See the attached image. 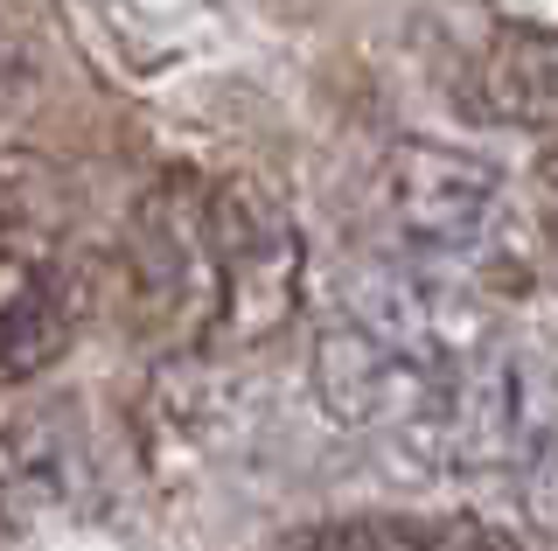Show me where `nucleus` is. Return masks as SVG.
<instances>
[{"label":"nucleus","instance_id":"9b49d317","mask_svg":"<svg viewBox=\"0 0 558 551\" xmlns=\"http://www.w3.org/2000/svg\"><path fill=\"white\" fill-rule=\"evenodd\" d=\"M523 510H531L537 524H558V426L545 433V446L523 461Z\"/></svg>","mask_w":558,"mask_h":551},{"label":"nucleus","instance_id":"20e7f679","mask_svg":"<svg viewBox=\"0 0 558 551\" xmlns=\"http://www.w3.org/2000/svg\"><path fill=\"white\" fill-rule=\"evenodd\" d=\"M209 237H217V272H223L217 342L252 350V342L287 335L307 301V245L279 188L258 175L209 182Z\"/></svg>","mask_w":558,"mask_h":551},{"label":"nucleus","instance_id":"6e6552de","mask_svg":"<svg viewBox=\"0 0 558 551\" xmlns=\"http://www.w3.org/2000/svg\"><path fill=\"white\" fill-rule=\"evenodd\" d=\"M92 503V446L63 405L0 419V530H49Z\"/></svg>","mask_w":558,"mask_h":551},{"label":"nucleus","instance_id":"7ed1b4c3","mask_svg":"<svg viewBox=\"0 0 558 551\" xmlns=\"http://www.w3.org/2000/svg\"><path fill=\"white\" fill-rule=\"evenodd\" d=\"M558 426V377L545 364H531L523 350L482 342L440 377L433 412L405 433V446L433 468H523Z\"/></svg>","mask_w":558,"mask_h":551},{"label":"nucleus","instance_id":"2eb2a0df","mask_svg":"<svg viewBox=\"0 0 558 551\" xmlns=\"http://www.w3.org/2000/svg\"><path fill=\"white\" fill-rule=\"evenodd\" d=\"M537 188H545V196L558 203V133H551L545 147H537Z\"/></svg>","mask_w":558,"mask_h":551},{"label":"nucleus","instance_id":"0eeeda50","mask_svg":"<svg viewBox=\"0 0 558 551\" xmlns=\"http://www.w3.org/2000/svg\"><path fill=\"white\" fill-rule=\"evenodd\" d=\"M342 301H349V321H363L371 335L398 342L405 356H418L433 370H453L468 350L488 342L475 301L426 266H356Z\"/></svg>","mask_w":558,"mask_h":551},{"label":"nucleus","instance_id":"4468645a","mask_svg":"<svg viewBox=\"0 0 558 551\" xmlns=\"http://www.w3.org/2000/svg\"><path fill=\"white\" fill-rule=\"evenodd\" d=\"M482 551H537L523 530H510V524H482Z\"/></svg>","mask_w":558,"mask_h":551},{"label":"nucleus","instance_id":"39448f33","mask_svg":"<svg viewBox=\"0 0 558 551\" xmlns=\"http://www.w3.org/2000/svg\"><path fill=\"white\" fill-rule=\"evenodd\" d=\"M384 210L412 252H468L502 217V175L468 147L398 140L384 154Z\"/></svg>","mask_w":558,"mask_h":551},{"label":"nucleus","instance_id":"f8f14e48","mask_svg":"<svg viewBox=\"0 0 558 551\" xmlns=\"http://www.w3.org/2000/svg\"><path fill=\"white\" fill-rule=\"evenodd\" d=\"M531 266H537V272H545V280L558 286V203L531 217Z\"/></svg>","mask_w":558,"mask_h":551},{"label":"nucleus","instance_id":"f03ea898","mask_svg":"<svg viewBox=\"0 0 558 551\" xmlns=\"http://www.w3.org/2000/svg\"><path fill=\"white\" fill-rule=\"evenodd\" d=\"M92 280L49 217V168L0 154V377H22L77 335Z\"/></svg>","mask_w":558,"mask_h":551},{"label":"nucleus","instance_id":"ddd939ff","mask_svg":"<svg viewBox=\"0 0 558 551\" xmlns=\"http://www.w3.org/2000/svg\"><path fill=\"white\" fill-rule=\"evenodd\" d=\"M488 8H502V22L551 28V36H558V0H488Z\"/></svg>","mask_w":558,"mask_h":551},{"label":"nucleus","instance_id":"423d86ee","mask_svg":"<svg viewBox=\"0 0 558 551\" xmlns=\"http://www.w3.org/2000/svg\"><path fill=\"white\" fill-rule=\"evenodd\" d=\"M440 377L447 370L405 356L398 342L371 335L363 321H336V329H322V335H314V356H307V384H314V399H322L328 419L356 426V433H398V440L433 412Z\"/></svg>","mask_w":558,"mask_h":551},{"label":"nucleus","instance_id":"9d476101","mask_svg":"<svg viewBox=\"0 0 558 551\" xmlns=\"http://www.w3.org/2000/svg\"><path fill=\"white\" fill-rule=\"evenodd\" d=\"M279 551H482V516H412V510L328 516V524L293 530Z\"/></svg>","mask_w":558,"mask_h":551},{"label":"nucleus","instance_id":"f257e3e1","mask_svg":"<svg viewBox=\"0 0 558 551\" xmlns=\"http://www.w3.org/2000/svg\"><path fill=\"white\" fill-rule=\"evenodd\" d=\"M119 294L133 329L161 350H203L223 315V272L209 237V182L168 168L140 188L126 237H119Z\"/></svg>","mask_w":558,"mask_h":551},{"label":"nucleus","instance_id":"1a4fd4ad","mask_svg":"<svg viewBox=\"0 0 558 551\" xmlns=\"http://www.w3.org/2000/svg\"><path fill=\"white\" fill-rule=\"evenodd\" d=\"M482 112L517 133H558V36L502 22L475 63Z\"/></svg>","mask_w":558,"mask_h":551}]
</instances>
